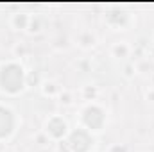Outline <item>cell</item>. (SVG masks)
<instances>
[{
    "instance_id": "6da1fadb",
    "label": "cell",
    "mask_w": 154,
    "mask_h": 152,
    "mask_svg": "<svg viewBox=\"0 0 154 152\" xmlns=\"http://www.w3.org/2000/svg\"><path fill=\"white\" fill-rule=\"evenodd\" d=\"M25 74L23 68L16 63H5L0 66V88L5 93H18L23 90L25 84Z\"/></svg>"
},
{
    "instance_id": "7a4b0ae2",
    "label": "cell",
    "mask_w": 154,
    "mask_h": 152,
    "mask_svg": "<svg viewBox=\"0 0 154 152\" xmlns=\"http://www.w3.org/2000/svg\"><path fill=\"white\" fill-rule=\"evenodd\" d=\"M104 120H106L104 111L99 106H88L82 111V122L90 131H100L104 125Z\"/></svg>"
},
{
    "instance_id": "3957f363",
    "label": "cell",
    "mask_w": 154,
    "mask_h": 152,
    "mask_svg": "<svg viewBox=\"0 0 154 152\" xmlns=\"http://www.w3.org/2000/svg\"><path fill=\"white\" fill-rule=\"evenodd\" d=\"M91 145H93V138L90 136V132L86 129L74 131L70 140H68V147L72 152H88Z\"/></svg>"
},
{
    "instance_id": "277c9868",
    "label": "cell",
    "mask_w": 154,
    "mask_h": 152,
    "mask_svg": "<svg viewBox=\"0 0 154 152\" xmlns=\"http://www.w3.org/2000/svg\"><path fill=\"white\" fill-rule=\"evenodd\" d=\"M14 129V116L9 108L0 106V140L7 138Z\"/></svg>"
},
{
    "instance_id": "5b68a950",
    "label": "cell",
    "mask_w": 154,
    "mask_h": 152,
    "mask_svg": "<svg viewBox=\"0 0 154 152\" xmlns=\"http://www.w3.org/2000/svg\"><path fill=\"white\" fill-rule=\"evenodd\" d=\"M66 129H68V125L61 116H54L47 123V134H50L52 138H63L66 134Z\"/></svg>"
},
{
    "instance_id": "8992f818",
    "label": "cell",
    "mask_w": 154,
    "mask_h": 152,
    "mask_svg": "<svg viewBox=\"0 0 154 152\" xmlns=\"http://www.w3.org/2000/svg\"><path fill=\"white\" fill-rule=\"evenodd\" d=\"M29 22H31V18L25 14V13H16L14 16H13V25H14V29H27V25H29Z\"/></svg>"
},
{
    "instance_id": "52a82bcc",
    "label": "cell",
    "mask_w": 154,
    "mask_h": 152,
    "mask_svg": "<svg viewBox=\"0 0 154 152\" xmlns=\"http://www.w3.org/2000/svg\"><path fill=\"white\" fill-rule=\"evenodd\" d=\"M79 41H81L82 47H91V45L95 43V36H93L91 32H84V34L79 38Z\"/></svg>"
},
{
    "instance_id": "ba28073f",
    "label": "cell",
    "mask_w": 154,
    "mask_h": 152,
    "mask_svg": "<svg viewBox=\"0 0 154 152\" xmlns=\"http://www.w3.org/2000/svg\"><path fill=\"white\" fill-rule=\"evenodd\" d=\"M113 52H115L116 56H127V52H129V47L125 45V43H116L115 47H113Z\"/></svg>"
},
{
    "instance_id": "9c48e42d",
    "label": "cell",
    "mask_w": 154,
    "mask_h": 152,
    "mask_svg": "<svg viewBox=\"0 0 154 152\" xmlns=\"http://www.w3.org/2000/svg\"><path fill=\"white\" fill-rule=\"evenodd\" d=\"M29 23H31V29H29L31 32H38V31H39V20H38V18H31V22H29Z\"/></svg>"
}]
</instances>
